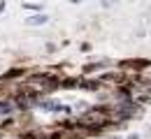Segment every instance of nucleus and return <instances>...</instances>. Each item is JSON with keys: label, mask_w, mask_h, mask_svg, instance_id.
Returning a JSON list of instances; mask_svg holds the SVG:
<instances>
[{"label": "nucleus", "mask_w": 151, "mask_h": 139, "mask_svg": "<svg viewBox=\"0 0 151 139\" xmlns=\"http://www.w3.org/2000/svg\"><path fill=\"white\" fill-rule=\"evenodd\" d=\"M58 86H60V79L54 77V74H47V72H33V74H28V79L23 81V88L35 93L37 98L40 95H49Z\"/></svg>", "instance_id": "f257e3e1"}, {"label": "nucleus", "mask_w": 151, "mask_h": 139, "mask_svg": "<svg viewBox=\"0 0 151 139\" xmlns=\"http://www.w3.org/2000/svg\"><path fill=\"white\" fill-rule=\"evenodd\" d=\"M44 21H47V16H44V14H37V16H33V19L28 21V23H33V26H37V23H44Z\"/></svg>", "instance_id": "f03ea898"}, {"label": "nucleus", "mask_w": 151, "mask_h": 139, "mask_svg": "<svg viewBox=\"0 0 151 139\" xmlns=\"http://www.w3.org/2000/svg\"><path fill=\"white\" fill-rule=\"evenodd\" d=\"M112 2H114V0H105V5H112Z\"/></svg>", "instance_id": "7ed1b4c3"}, {"label": "nucleus", "mask_w": 151, "mask_h": 139, "mask_svg": "<svg viewBox=\"0 0 151 139\" xmlns=\"http://www.w3.org/2000/svg\"><path fill=\"white\" fill-rule=\"evenodd\" d=\"M128 139H137V135H130V137H128Z\"/></svg>", "instance_id": "20e7f679"}]
</instances>
